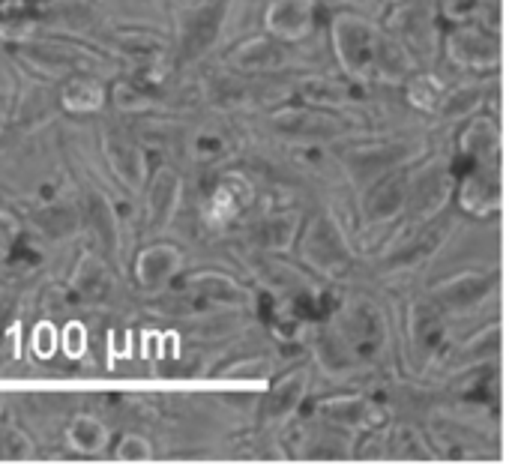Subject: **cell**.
<instances>
[{
  "label": "cell",
  "mask_w": 512,
  "mask_h": 464,
  "mask_svg": "<svg viewBox=\"0 0 512 464\" xmlns=\"http://www.w3.org/2000/svg\"><path fill=\"white\" fill-rule=\"evenodd\" d=\"M300 261L324 279H342L354 267V249L339 219L324 210L300 234Z\"/></svg>",
  "instance_id": "obj_1"
},
{
  "label": "cell",
  "mask_w": 512,
  "mask_h": 464,
  "mask_svg": "<svg viewBox=\"0 0 512 464\" xmlns=\"http://www.w3.org/2000/svg\"><path fill=\"white\" fill-rule=\"evenodd\" d=\"M333 330L345 339V345L354 351V357H357L360 363L378 360V357L387 351V345H390V324H387V315H384V309H381L372 297H366V294H351V297L342 303Z\"/></svg>",
  "instance_id": "obj_2"
},
{
  "label": "cell",
  "mask_w": 512,
  "mask_h": 464,
  "mask_svg": "<svg viewBox=\"0 0 512 464\" xmlns=\"http://www.w3.org/2000/svg\"><path fill=\"white\" fill-rule=\"evenodd\" d=\"M330 39H333V51H336V60L345 69V75H351L357 81L375 75L381 30L369 18L354 15V12L336 15L330 24Z\"/></svg>",
  "instance_id": "obj_3"
},
{
  "label": "cell",
  "mask_w": 512,
  "mask_h": 464,
  "mask_svg": "<svg viewBox=\"0 0 512 464\" xmlns=\"http://www.w3.org/2000/svg\"><path fill=\"white\" fill-rule=\"evenodd\" d=\"M423 144L420 138H396V141H381V144H366L354 147L345 153V171L354 186L366 189L384 174H393L411 162H417Z\"/></svg>",
  "instance_id": "obj_4"
},
{
  "label": "cell",
  "mask_w": 512,
  "mask_h": 464,
  "mask_svg": "<svg viewBox=\"0 0 512 464\" xmlns=\"http://www.w3.org/2000/svg\"><path fill=\"white\" fill-rule=\"evenodd\" d=\"M267 129L291 141H333L357 132V126H351L345 117H336L330 108H318V105L273 111L267 117Z\"/></svg>",
  "instance_id": "obj_5"
},
{
  "label": "cell",
  "mask_w": 512,
  "mask_h": 464,
  "mask_svg": "<svg viewBox=\"0 0 512 464\" xmlns=\"http://www.w3.org/2000/svg\"><path fill=\"white\" fill-rule=\"evenodd\" d=\"M444 54L453 66L459 69H471V72H495L501 66L504 48H501V36L489 33L480 24L462 21L456 24L447 39H444Z\"/></svg>",
  "instance_id": "obj_6"
},
{
  "label": "cell",
  "mask_w": 512,
  "mask_h": 464,
  "mask_svg": "<svg viewBox=\"0 0 512 464\" xmlns=\"http://www.w3.org/2000/svg\"><path fill=\"white\" fill-rule=\"evenodd\" d=\"M456 198L462 213L474 219H489L504 210V168L501 162L468 165L465 177L456 183Z\"/></svg>",
  "instance_id": "obj_7"
},
{
  "label": "cell",
  "mask_w": 512,
  "mask_h": 464,
  "mask_svg": "<svg viewBox=\"0 0 512 464\" xmlns=\"http://www.w3.org/2000/svg\"><path fill=\"white\" fill-rule=\"evenodd\" d=\"M498 297V279L489 273H456L429 291V300L450 315H477Z\"/></svg>",
  "instance_id": "obj_8"
},
{
  "label": "cell",
  "mask_w": 512,
  "mask_h": 464,
  "mask_svg": "<svg viewBox=\"0 0 512 464\" xmlns=\"http://www.w3.org/2000/svg\"><path fill=\"white\" fill-rule=\"evenodd\" d=\"M453 189H456V180H453L450 168L444 162H429L408 180L405 213H411L420 222L435 219L447 207Z\"/></svg>",
  "instance_id": "obj_9"
},
{
  "label": "cell",
  "mask_w": 512,
  "mask_h": 464,
  "mask_svg": "<svg viewBox=\"0 0 512 464\" xmlns=\"http://www.w3.org/2000/svg\"><path fill=\"white\" fill-rule=\"evenodd\" d=\"M102 156L108 162V171L129 189V192H141L147 177H150V165L144 150L135 144V138L129 132H123L120 126H108L102 129Z\"/></svg>",
  "instance_id": "obj_10"
},
{
  "label": "cell",
  "mask_w": 512,
  "mask_h": 464,
  "mask_svg": "<svg viewBox=\"0 0 512 464\" xmlns=\"http://www.w3.org/2000/svg\"><path fill=\"white\" fill-rule=\"evenodd\" d=\"M147 195L144 201V210H147V231L150 234H162L171 228V222L177 219V210H180V198H183V177L171 168V165H159L144 189Z\"/></svg>",
  "instance_id": "obj_11"
},
{
  "label": "cell",
  "mask_w": 512,
  "mask_h": 464,
  "mask_svg": "<svg viewBox=\"0 0 512 464\" xmlns=\"http://www.w3.org/2000/svg\"><path fill=\"white\" fill-rule=\"evenodd\" d=\"M186 264V252L174 243H150L135 255V282L144 294H162Z\"/></svg>",
  "instance_id": "obj_12"
},
{
  "label": "cell",
  "mask_w": 512,
  "mask_h": 464,
  "mask_svg": "<svg viewBox=\"0 0 512 464\" xmlns=\"http://www.w3.org/2000/svg\"><path fill=\"white\" fill-rule=\"evenodd\" d=\"M252 201H255L252 180L243 177L240 171H228L204 198V222L213 228H225L234 219H240V213L252 207Z\"/></svg>",
  "instance_id": "obj_13"
},
{
  "label": "cell",
  "mask_w": 512,
  "mask_h": 464,
  "mask_svg": "<svg viewBox=\"0 0 512 464\" xmlns=\"http://www.w3.org/2000/svg\"><path fill=\"white\" fill-rule=\"evenodd\" d=\"M318 417L321 423L327 426H336V429H348V432H372V429H381L387 423V414L381 405H375L372 399L366 396H336V399H327L318 405Z\"/></svg>",
  "instance_id": "obj_14"
},
{
  "label": "cell",
  "mask_w": 512,
  "mask_h": 464,
  "mask_svg": "<svg viewBox=\"0 0 512 464\" xmlns=\"http://www.w3.org/2000/svg\"><path fill=\"white\" fill-rule=\"evenodd\" d=\"M318 0H273L264 9V30L279 42H303L315 30Z\"/></svg>",
  "instance_id": "obj_15"
},
{
  "label": "cell",
  "mask_w": 512,
  "mask_h": 464,
  "mask_svg": "<svg viewBox=\"0 0 512 464\" xmlns=\"http://www.w3.org/2000/svg\"><path fill=\"white\" fill-rule=\"evenodd\" d=\"M228 66L237 72H249V75L282 72L291 66V54L279 39H273L267 33V36H252V39H243L240 45H234L228 54Z\"/></svg>",
  "instance_id": "obj_16"
},
{
  "label": "cell",
  "mask_w": 512,
  "mask_h": 464,
  "mask_svg": "<svg viewBox=\"0 0 512 464\" xmlns=\"http://www.w3.org/2000/svg\"><path fill=\"white\" fill-rule=\"evenodd\" d=\"M408 201V177L399 171L384 174L372 186H366V201H363V219L369 225H387L405 213Z\"/></svg>",
  "instance_id": "obj_17"
},
{
  "label": "cell",
  "mask_w": 512,
  "mask_h": 464,
  "mask_svg": "<svg viewBox=\"0 0 512 464\" xmlns=\"http://www.w3.org/2000/svg\"><path fill=\"white\" fill-rule=\"evenodd\" d=\"M186 285L201 303L225 309V312H234V309L243 312L252 303L249 288H243L234 276H225V273H216V270H201V273L189 276Z\"/></svg>",
  "instance_id": "obj_18"
},
{
  "label": "cell",
  "mask_w": 512,
  "mask_h": 464,
  "mask_svg": "<svg viewBox=\"0 0 512 464\" xmlns=\"http://www.w3.org/2000/svg\"><path fill=\"white\" fill-rule=\"evenodd\" d=\"M501 126L492 114H471L468 126L459 135V156L468 165L477 162H501Z\"/></svg>",
  "instance_id": "obj_19"
},
{
  "label": "cell",
  "mask_w": 512,
  "mask_h": 464,
  "mask_svg": "<svg viewBox=\"0 0 512 464\" xmlns=\"http://www.w3.org/2000/svg\"><path fill=\"white\" fill-rule=\"evenodd\" d=\"M81 219L87 222V228L96 234V240L102 243V249L108 252L111 261L120 258V219L111 207V201L99 192V189H87L84 201H81Z\"/></svg>",
  "instance_id": "obj_20"
},
{
  "label": "cell",
  "mask_w": 512,
  "mask_h": 464,
  "mask_svg": "<svg viewBox=\"0 0 512 464\" xmlns=\"http://www.w3.org/2000/svg\"><path fill=\"white\" fill-rule=\"evenodd\" d=\"M306 393H309V369H294V372H288V375L270 390V399H267V405H264V420H267V423H285V420H291V417L300 411Z\"/></svg>",
  "instance_id": "obj_21"
},
{
  "label": "cell",
  "mask_w": 512,
  "mask_h": 464,
  "mask_svg": "<svg viewBox=\"0 0 512 464\" xmlns=\"http://www.w3.org/2000/svg\"><path fill=\"white\" fill-rule=\"evenodd\" d=\"M444 333H447V327H444L441 309L435 303L414 306V315H411V339H414V354L423 363H432L441 354Z\"/></svg>",
  "instance_id": "obj_22"
},
{
  "label": "cell",
  "mask_w": 512,
  "mask_h": 464,
  "mask_svg": "<svg viewBox=\"0 0 512 464\" xmlns=\"http://www.w3.org/2000/svg\"><path fill=\"white\" fill-rule=\"evenodd\" d=\"M114 285H117V282H114L108 264H105L102 258H96V255H84L81 264H78L75 273H72V291H75L84 303H93V306L111 300V297H114Z\"/></svg>",
  "instance_id": "obj_23"
},
{
  "label": "cell",
  "mask_w": 512,
  "mask_h": 464,
  "mask_svg": "<svg viewBox=\"0 0 512 464\" xmlns=\"http://www.w3.org/2000/svg\"><path fill=\"white\" fill-rule=\"evenodd\" d=\"M300 234V213L297 210H279L267 213L255 225V243L267 252H291Z\"/></svg>",
  "instance_id": "obj_24"
},
{
  "label": "cell",
  "mask_w": 512,
  "mask_h": 464,
  "mask_svg": "<svg viewBox=\"0 0 512 464\" xmlns=\"http://www.w3.org/2000/svg\"><path fill=\"white\" fill-rule=\"evenodd\" d=\"M315 360H318L321 372L330 378H348L360 369V360L354 357V351L345 345V339L333 327L315 339Z\"/></svg>",
  "instance_id": "obj_25"
},
{
  "label": "cell",
  "mask_w": 512,
  "mask_h": 464,
  "mask_svg": "<svg viewBox=\"0 0 512 464\" xmlns=\"http://www.w3.org/2000/svg\"><path fill=\"white\" fill-rule=\"evenodd\" d=\"M60 105L69 114H96L105 105V84L93 75H78L60 90Z\"/></svg>",
  "instance_id": "obj_26"
},
{
  "label": "cell",
  "mask_w": 512,
  "mask_h": 464,
  "mask_svg": "<svg viewBox=\"0 0 512 464\" xmlns=\"http://www.w3.org/2000/svg\"><path fill=\"white\" fill-rule=\"evenodd\" d=\"M66 441L75 453H84V456H99L108 450V441H111V432L108 426L93 417V414H78L69 429H66Z\"/></svg>",
  "instance_id": "obj_27"
},
{
  "label": "cell",
  "mask_w": 512,
  "mask_h": 464,
  "mask_svg": "<svg viewBox=\"0 0 512 464\" xmlns=\"http://www.w3.org/2000/svg\"><path fill=\"white\" fill-rule=\"evenodd\" d=\"M501 354V324L483 327L480 333H474L456 354H453V366L456 369H474L480 363H489Z\"/></svg>",
  "instance_id": "obj_28"
},
{
  "label": "cell",
  "mask_w": 512,
  "mask_h": 464,
  "mask_svg": "<svg viewBox=\"0 0 512 464\" xmlns=\"http://www.w3.org/2000/svg\"><path fill=\"white\" fill-rule=\"evenodd\" d=\"M447 84L435 75V72H411L405 81V99L411 108L423 111V114H438L441 102H444Z\"/></svg>",
  "instance_id": "obj_29"
},
{
  "label": "cell",
  "mask_w": 512,
  "mask_h": 464,
  "mask_svg": "<svg viewBox=\"0 0 512 464\" xmlns=\"http://www.w3.org/2000/svg\"><path fill=\"white\" fill-rule=\"evenodd\" d=\"M483 102H486V87H480V84L447 90L444 102L438 108V117H444V120H465V117L477 114L483 108Z\"/></svg>",
  "instance_id": "obj_30"
},
{
  "label": "cell",
  "mask_w": 512,
  "mask_h": 464,
  "mask_svg": "<svg viewBox=\"0 0 512 464\" xmlns=\"http://www.w3.org/2000/svg\"><path fill=\"white\" fill-rule=\"evenodd\" d=\"M384 453L393 459H432V447L423 441V435L414 426H396L390 429V438L384 444Z\"/></svg>",
  "instance_id": "obj_31"
},
{
  "label": "cell",
  "mask_w": 512,
  "mask_h": 464,
  "mask_svg": "<svg viewBox=\"0 0 512 464\" xmlns=\"http://www.w3.org/2000/svg\"><path fill=\"white\" fill-rule=\"evenodd\" d=\"M81 228V213H75L72 207L63 204H48L39 210V231L48 240H63L69 234H75Z\"/></svg>",
  "instance_id": "obj_32"
},
{
  "label": "cell",
  "mask_w": 512,
  "mask_h": 464,
  "mask_svg": "<svg viewBox=\"0 0 512 464\" xmlns=\"http://www.w3.org/2000/svg\"><path fill=\"white\" fill-rule=\"evenodd\" d=\"M306 105H318V108H345L348 105V90L342 84H333L327 78H309L300 84Z\"/></svg>",
  "instance_id": "obj_33"
},
{
  "label": "cell",
  "mask_w": 512,
  "mask_h": 464,
  "mask_svg": "<svg viewBox=\"0 0 512 464\" xmlns=\"http://www.w3.org/2000/svg\"><path fill=\"white\" fill-rule=\"evenodd\" d=\"M36 447L18 426H0V459H33Z\"/></svg>",
  "instance_id": "obj_34"
},
{
  "label": "cell",
  "mask_w": 512,
  "mask_h": 464,
  "mask_svg": "<svg viewBox=\"0 0 512 464\" xmlns=\"http://www.w3.org/2000/svg\"><path fill=\"white\" fill-rule=\"evenodd\" d=\"M117 462H150L153 459V444L144 435H123L120 444L114 447Z\"/></svg>",
  "instance_id": "obj_35"
},
{
  "label": "cell",
  "mask_w": 512,
  "mask_h": 464,
  "mask_svg": "<svg viewBox=\"0 0 512 464\" xmlns=\"http://www.w3.org/2000/svg\"><path fill=\"white\" fill-rule=\"evenodd\" d=\"M273 372V363L267 357H246L228 369H222L225 378H249V381H264Z\"/></svg>",
  "instance_id": "obj_36"
},
{
  "label": "cell",
  "mask_w": 512,
  "mask_h": 464,
  "mask_svg": "<svg viewBox=\"0 0 512 464\" xmlns=\"http://www.w3.org/2000/svg\"><path fill=\"white\" fill-rule=\"evenodd\" d=\"M60 345H63V354H66V357L81 360L84 351H87V330H84L78 321L66 324V330H63V336H60Z\"/></svg>",
  "instance_id": "obj_37"
},
{
  "label": "cell",
  "mask_w": 512,
  "mask_h": 464,
  "mask_svg": "<svg viewBox=\"0 0 512 464\" xmlns=\"http://www.w3.org/2000/svg\"><path fill=\"white\" fill-rule=\"evenodd\" d=\"M18 234H21L18 216L0 207V261L12 252V246L18 243Z\"/></svg>",
  "instance_id": "obj_38"
},
{
  "label": "cell",
  "mask_w": 512,
  "mask_h": 464,
  "mask_svg": "<svg viewBox=\"0 0 512 464\" xmlns=\"http://www.w3.org/2000/svg\"><path fill=\"white\" fill-rule=\"evenodd\" d=\"M33 351L39 360H51L57 351V330L51 324H39V330L33 333Z\"/></svg>",
  "instance_id": "obj_39"
},
{
  "label": "cell",
  "mask_w": 512,
  "mask_h": 464,
  "mask_svg": "<svg viewBox=\"0 0 512 464\" xmlns=\"http://www.w3.org/2000/svg\"><path fill=\"white\" fill-rule=\"evenodd\" d=\"M477 9V0H441V15L453 24L471 21Z\"/></svg>",
  "instance_id": "obj_40"
},
{
  "label": "cell",
  "mask_w": 512,
  "mask_h": 464,
  "mask_svg": "<svg viewBox=\"0 0 512 464\" xmlns=\"http://www.w3.org/2000/svg\"><path fill=\"white\" fill-rule=\"evenodd\" d=\"M225 138H219V135H198L195 138V153L201 156V159H213V156H219V153H225Z\"/></svg>",
  "instance_id": "obj_41"
},
{
  "label": "cell",
  "mask_w": 512,
  "mask_h": 464,
  "mask_svg": "<svg viewBox=\"0 0 512 464\" xmlns=\"http://www.w3.org/2000/svg\"><path fill=\"white\" fill-rule=\"evenodd\" d=\"M9 309H12V300H9L6 294H0V336H3L6 327H9Z\"/></svg>",
  "instance_id": "obj_42"
},
{
  "label": "cell",
  "mask_w": 512,
  "mask_h": 464,
  "mask_svg": "<svg viewBox=\"0 0 512 464\" xmlns=\"http://www.w3.org/2000/svg\"><path fill=\"white\" fill-rule=\"evenodd\" d=\"M342 3H348V6H369L372 0H342Z\"/></svg>",
  "instance_id": "obj_43"
}]
</instances>
